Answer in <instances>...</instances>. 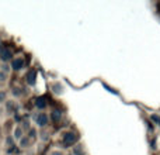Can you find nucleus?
Here are the masks:
<instances>
[{
    "mask_svg": "<svg viewBox=\"0 0 160 155\" xmlns=\"http://www.w3.org/2000/svg\"><path fill=\"white\" fill-rule=\"evenodd\" d=\"M35 123H37V126L38 127H47L48 126V121H49V117H48V114L47 113H38L35 117Z\"/></svg>",
    "mask_w": 160,
    "mask_h": 155,
    "instance_id": "1",
    "label": "nucleus"
},
{
    "mask_svg": "<svg viewBox=\"0 0 160 155\" xmlns=\"http://www.w3.org/2000/svg\"><path fill=\"white\" fill-rule=\"evenodd\" d=\"M62 141H63V145H66V147H70V145H73L76 141H78V136H76L75 133H72V131H69V133L63 134V138H62Z\"/></svg>",
    "mask_w": 160,
    "mask_h": 155,
    "instance_id": "2",
    "label": "nucleus"
},
{
    "mask_svg": "<svg viewBox=\"0 0 160 155\" xmlns=\"http://www.w3.org/2000/svg\"><path fill=\"white\" fill-rule=\"evenodd\" d=\"M0 59L3 62H8L11 59V51L8 48H0Z\"/></svg>",
    "mask_w": 160,
    "mask_h": 155,
    "instance_id": "3",
    "label": "nucleus"
},
{
    "mask_svg": "<svg viewBox=\"0 0 160 155\" xmlns=\"http://www.w3.org/2000/svg\"><path fill=\"white\" fill-rule=\"evenodd\" d=\"M11 68H13L14 71H21L22 68H24V59L22 58H14L13 61H11Z\"/></svg>",
    "mask_w": 160,
    "mask_h": 155,
    "instance_id": "4",
    "label": "nucleus"
},
{
    "mask_svg": "<svg viewBox=\"0 0 160 155\" xmlns=\"http://www.w3.org/2000/svg\"><path fill=\"white\" fill-rule=\"evenodd\" d=\"M6 111H7L8 114H13L17 111V104L14 100H8V102H6Z\"/></svg>",
    "mask_w": 160,
    "mask_h": 155,
    "instance_id": "5",
    "label": "nucleus"
},
{
    "mask_svg": "<svg viewBox=\"0 0 160 155\" xmlns=\"http://www.w3.org/2000/svg\"><path fill=\"white\" fill-rule=\"evenodd\" d=\"M35 78H37L35 71H30L28 75H27V83L28 85H34V83H35Z\"/></svg>",
    "mask_w": 160,
    "mask_h": 155,
    "instance_id": "6",
    "label": "nucleus"
},
{
    "mask_svg": "<svg viewBox=\"0 0 160 155\" xmlns=\"http://www.w3.org/2000/svg\"><path fill=\"white\" fill-rule=\"evenodd\" d=\"M13 136H14V138H16V140H18V141L22 138V137H24V136H22V128L20 127V126H18V127H16V128H14V131H13Z\"/></svg>",
    "mask_w": 160,
    "mask_h": 155,
    "instance_id": "7",
    "label": "nucleus"
},
{
    "mask_svg": "<svg viewBox=\"0 0 160 155\" xmlns=\"http://www.w3.org/2000/svg\"><path fill=\"white\" fill-rule=\"evenodd\" d=\"M52 90H53V93L61 94V93H63V86H62L59 82H56L52 85Z\"/></svg>",
    "mask_w": 160,
    "mask_h": 155,
    "instance_id": "8",
    "label": "nucleus"
},
{
    "mask_svg": "<svg viewBox=\"0 0 160 155\" xmlns=\"http://www.w3.org/2000/svg\"><path fill=\"white\" fill-rule=\"evenodd\" d=\"M35 106L38 109H45L47 107V100H45V97H38V99H37V102H35Z\"/></svg>",
    "mask_w": 160,
    "mask_h": 155,
    "instance_id": "9",
    "label": "nucleus"
},
{
    "mask_svg": "<svg viewBox=\"0 0 160 155\" xmlns=\"http://www.w3.org/2000/svg\"><path fill=\"white\" fill-rule=\"evenodd\" d=\"M61 117H62V113H61V111H58V110H53L52 114H51V119H52L53 121H59V120H61Z\"/></svg>",
    "mask_w": 160,
    "mask_h": 155,
    "instance_id": "10",
    "label": "nucleus"
},
{
    "mask_svg": "<svg viewBox=\"0 0 160 155\" xmlns=\"http://www.w3.org/2000/svg\"><path fill=\"white\" fill-rule=\"evenodd\" d=\"M18 142H20V147L21 148H27L28 145H30V138H28V137H22Z\"/></svg>",
    "mask_w": 160,
    "mask_h": 155,
    "instance_id": "11",
    "label": "nucleus"
},
{
    "mask_svg": "<svg viewBox=\"0 0 160 155\" xmlns=\"http://www.w3.org/2000/svg\"><path fill=\"white\" fill-rule=\"evenodd\" d=\"M73 154L75 155H83L84 154V150H83V145H75L73 147Z\"/></svg>",
    "mask_w": 160,
    "mask_h": 155,
    "instance_id": "12",
    "label": "nucleus"
},
{
    "mask_svg": "<svg viewBox=\"0 0 160 155\" xmlns=\"http://www.w3.org/2000/svg\"><path fill=\"white\" fill-rule=\"evenodd\" d=\"M7 75H8V73L0 71V82H6V80H7Z\"/></svg>",
    "mask_w": 160,
    "mask_h": 155,
    "instance_id": "13",
    "label": "nucleus"
},
{
    "mask_svg": "<svg viewBox=\"0 0 160 155\" xmlns=\"http://www.w3.org/2000/svg\"><path fill=\"white\" fill-rule=\"evenodd\" d=\"M6 97H7V94H6V92L0 90V103H4V102H6Z\"/></svg>",
    "mask_w": 160,
    "mask_h": 155,
    "instance_id": "14",
    "label": "nucleus"
},
{
    "mask_svg": "<svg viewBox=\"0 0 160 155\" xmlns=\"http://www.w3.org/2000/svg\"><path fill=\"white\" fill-rule=\"evenodd\" d=\"M0 68H2L0 71H3V72H6V73H8V71H10V68H8V65H7V64H3Z\"/></svg>",
    "mask_w": 160,
    "mask_h": 155,
    "instance_id": "15",
    "label": "nucleus"
},
{
    "mask_svg": "<svg viewBox=\"0 0 160 155\" xmlns=\"http://www.w3.org/2000/svg\"><path fill=\"white\" fill-rule=\"evenodd\" d=\"M41 140H42V141H48V140H49V136H48V133H42L41 134Z\"/></svg>",
    "mask_w": 160,
    "mask_h": 155,
    "instance_id": "16",
    "label": "nucleus"
},
{
    "mask_svg": "<svg viewBox=\"0 0 160 155\" xmlns=\"http://www.w3.org/2000/svg\"><path fill=\"white\" fill-rule=\"evenodd\" d=\"M20 90H21V89L14 88V89H13V94H14V96H20V94H21V92H20Z\"/></svg>",
    "mask_w": 160,
    "mask_h": 155,
    "instance_id": "17",
    "label": "nucleus"
},
{
    "mask_svg": "<svg viewBox=\"0 0 160 155\" xmlns=\"http://www.w3.org/2000/svg\"><path fill=\"white\" fill-rule=\"evenodd\" d=\"M35 134H37L35 130H30V136H28V138H34V137H35Z\"/></svg>",
    "mask_w": 160,
    "mask_h": 155,
    "instance_id": "18",
    "label": "nucleus"
},
{
    "mask_svg": "<svg viewBox=\"0 0 160 155\" xmlns=\"http://www.w3.org/2000/svg\"><path fill=\"white\" fill-rule=\"evenodd\" d=\"M51 155H63V152H62V151H58V150H56V151H52V154H51Z\"/></svg>",
    "mask_w": 160,
    "mask_h": 155,
    "instance_id": "19",
    "label": "nucleus"
},
{
    "mask_svg": "<svg viewBox=\"0 0 160 155\" xmlns=\"http://www.w3.org/2000/svg\"><path fill=\"white\" fill-rule=\"evenodd\" d=\"M150 119H152L153 121H159V119H160V117H159V116H156V114H153V116L150 117Z\"/></svg>",
    "mask_w": 160,
    "mask_h": 155,
    "instance_id": "20",
    "label": "nucleus"
},
{
    "mask_svg": "<svg viewBox=\"0 0 160 155\" xmlns=\"http://www.w3.org/2000/svg\"><path fill=\"white\" fill-rule=\"evenodd\" d=\"M158 123H159V127H160V119H159V121H158Z\"/></svg>",
    "mask_w": 160,
    "mask_h": 155,
    "instance_id": "21",
    "label": "nucleus"
},
{
    "mask_svg": "<svg viewBox=\"0 0 160 155\" xmlns=\"http://www.w3.org/2000/svg\"><path fill=\"white\" fill-rule=\"evenodd\" d=\"M0 114H2V113H0Z\"/></svg>",
    "mask_w": 160,
    "mask_h": 155,
    "instance_id": "22",
    "label": "nucleus"
}]
</instances>
